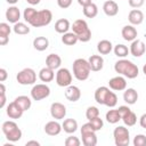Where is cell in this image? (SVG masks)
I'll return each mask as SVG.
<instances>
[{"instance_id":"6da1fadb","label":"cell","mask_w":146,"mask_h":146,"mask_svg":"<svg viewBox=\"0 0 146 146\" xmlns=\"http://www.w3.org/2000/svg\"><path fill=\"white\" fill-rule=\"evenodd\" d=\"M23 18L33 27H41L46 26L51 23L52 21V13L49 9L35 10L32 7H27L24 9Z\"/></svg>"},{"instance_id":"7a4b0ae2","label":"cell","mask_w":146,"mask_h":146,"mask_svg":"<svg viewBox=\"0 0 146 146\" xmlns=\"http://www.w3.org/2000/svg\"><path fill=\"white\" fill-rule=\"evenodd\" d=\"M114 70L116 73H119V74H121L128 79H135L139 74L138 66L136 64H133L131 60L125 59V58L119 59L114 64Z\"/></svg>"},{"instance_id":"3957f363","label":"cell","mask_w":146,"mask_h":146,"mask_svg":"<svg viewBox=\"0 0 146 146\" xmlns=\"http://www.w3.org/2000/svg\"><path fill=\"white\" fill-rule=\"evenodd\" d=\"M73 75L79 81H84L89 78L91 67L87 59L84 58H76L73 62Z\"/></svg>"},{"instance_id":"277c9868","label":"cell","mask_w":146,"mask_h":146,"mask_svg":"<svg viewBox=\"0 0 146 146\" xmlns=\"http://www.w3.org/2000/svg\"><path fill=\"white\" fill-rule=\"evenodd\" d=\"M1 129H2L3 135L9 141L15 143L22 138V135H23L22 130L18 128L17 123L14 121H5L1 125Z\"/></svg>"},{"instance_id":"5b68a950","label":"cell","mask_w":146,"mask_h":146,"mask_svg":"<svg viewBox=\"0 0 146 146\" xmlns=\"http://www.w3.org/2000/svg\"><path fill=\"white\" fill-rule=\"evenodd\" d=\"M72 30L76 34L79 41H81V42H88L91 39V31L84 19L74 21V23L72 25Z\"/></svg>"},{"instance_id":"8992f818","label":"cell","mask_w":146,"mask_h":146,"mask_svg":"<svg viewBox=\"0 0 146 146\" xmlns=\"http://www.w3.org/2000/svg\"><path fill=\"white\" fill-rule=\"evenodd\" d=\"M81 137H82V144L84 146H95L97 145V136L96 130L91 125V123L88 121L81 127Z\"/></svg>"},{"instance_id":"52a82bcc","label":"cell","mask_w":146,"mask_h":146,"mask_svg":"<svg viewBox=\"0 0 146 146\" xmlns=\"http://www.w3.org/2000/svg\"><path fill=\"white\" fill-rule=\"evenodd\" d=\"M16 80L19 84L22 86H30V84H34V82L36 81V73L34 72L33 68L26 67L23 68L22 71H19L16 75Z\"/></svg>"},{"instance_id":"ba28073f","label":"cell","mask_w":146,"mask_h":146,"mask_svg":"<svg viewBox=\"0 0 146 146\" xmlns=\"http://www.w3.org/2000/svg\"><path fill=\"white\" fill-rule=\"evenodd\" d=\"M114 143L116 146H127L130 143V133L128 128L123 125H119L113 131Z\"/></svg>"},{"instance_id":"9c48e42d","label":"cell","mask_w":146,"mask_h":146,"mask_svg":"<svg viewBox=\"0 0 146 146\" xmlns=\"http://www.w3.org/2000/svg\"><path fill=\"white\" fill-rule=\"evenodd\" d=\"M50 95V88L46 83L34 84L31 89V97L33 100H42Z\"/></svg>"},{"instance_id":"30bf717a","label":"cell","mask_w":146,"mask_h":146,"mask_svg":"<svg viewBox=\"0 0 146 146\" xmlns=\"http://www.w3.org/2000/svg\"><path fill=\"white\" fill-rule=\"evenodd\" d=\"M117 110H119V112H120V114H121V120L123 121V123H124L125 125L132 127V125L136 124V122H137V116H136V114H135L128 106L122 105V106H120Z\"/></svg>"},{"instance_id":"8fae6325","label":"cell","mask_w":146,"mask_h":146,"mask_svg":"<svg viewBox=\"0 0 146 146\" xmlns=\"http://www.w3.org/2000/svg\"><path fill=\"white\" fill-rule=\"evenodd\" d=\"M56 83L59 87H68L72 83V73L68 68H58L56 73Z\"/></svg>"},{"instance_id":"7c38bea8","label":"cell","mask_w":146,"mask_h":146,"mask_svg":"<svg viewBox=\"0 0 146 146\" xmlns=\"http://www.w3.org/2000/svg\"><path fill=\"white\" fill-rule=\"evenodd\" d=\"M129 50H130V54L132 56H135V57H141L145 54V51H146V46H145V43L141 40L136 39V40L131 41V44H130Z\"/></svg>"},{"instance_id":"4fadbf2b","label":"cell","mask_w":146,"mask_h":146,"mask_svg":"<svg viewBox=\"0 0 146 146\" xmlns=\"http://www.w3.org/2000/svg\"><path fill=\"white\" fill-rule=\"evenodd\" d=\"M50 114L55 120H62L66 115V107L58 102H55L50 106Z\"/></svg>"},{"instance_id":"5bb4252c","label":"cell","mask_w":146,"mask_h":146,"mask_svg":"<svg viewBox=\"0 0 146 146\" xmlns=\"http://www.w3.org/2000/svg\"><path fill=\"white\" fill-rule=\"evenodd\" d=\"M108 86H110V88L112 90L122 91V90H125V88H127V81H125V79L123 76L117 75V76L112 78L108 81Z\"/></svg>"},{"instance_id":"9a60e30c","label":"cell","mask_w":146,"mask_h":146,"mask_svg":"<svg viewBox=\"0 0 146 146\" xmlns=\"http://www.w3.org/2000/svg\"><path fill=\"white\" fill-rule=\"evenodd\" d=\"M6 113H7V115H8L10 119H19V117L23 115L24 111H23V110L21 108V106L14 100V102L9 103V105L7 106Z\"/></svg>"},{"instance_id":"2e32d148","label":"cell","mask_w":146,"mask_h":146,"mask_svg":"<svg viewBox=\"0 0 146 146\" xmlns=\"http://www.w3.org/2000/svg\"><path fill=\"white\" fill-rule=\"evenodd\" d=\"M65 97L67 100L70 102H78L81 97V91L80 89L76 87V86H68L66 87V90H65Z\"/></svg>"},{"instance_id":"e0dca14e","label":"cell","mask_w":146,"mask_h":146,"mask_svg":"<svg viewBox=\"0 0 146 146\" xmlns=\"http://www.w3.org/2000/svg\"><path fill=\"white\" fill-rule=\"evenodd\" d=\"M62 129H63V127H62V124H59L57 122V120L56 121H49L44 125V132L47 135H49V136H57V135H59Z\"/></svg>"},{"instance_id":"ac0fdd59","label":"cell","mask_w":146,"mask_h":146,"mask_svg":"<svg viewBox=\"0 0 146 146\" xmlns=\"http://www.w3.org/2000/svg\"><path fill=\"white\" fill-rule=\"evenodd\" d=\"M103 10H104L105 15H107L110 17H113V16L117 15V13H119V6H117V3L115 1L107 0L103 5Z\"/></svg>"},{"instance_id":"d6986e66","label":"cell","mask_w":146,"mask_h":146,"mask_svg":"<svg viewBox=\"0 0 146 146\" xmlns=\"http://www.w3.org/2000/svg\"><path fill=\"white\" fill-rule=\"evenodd\" d=\"M121 34H122V38L125 40V41H133L137 39V30L136 27H133V25H125L122 27V31H121Z\"/></svg>"},{"instance_id":"ffe728a7","label":"cell","mask_w":146,"mask_h":146,"mask_svg":"<svg viewBox=\"0 0 146 146\" xmlns=\"http://www.w3.org/2000/svg\"><path fill=\"white\" fill-rule=\"evenodd\" d=\"M19 18H21V11L16 6H11L6 10V19L9 23L16 24L17 22H19Z\"/></svg>"},{"instance_id":"44dd1931","label":"cell","mask_w":146,"mask_h":146,"mask_svg":"<svg viewBox=\"0 0 146 146\" xmlns=\"http://www.w3.org/2000/svg\"><path fill=\"white\" fill-rule=\"evenodd\" d=\"M88 62L90 64L91 71H94V72L100 71L103 68V66H104V58L100 55H91L89 57Z\"/></svg>"},{"instance_id":"7402d4cb","label":"cell","mask_w":146,"mask_h":146,"mask_svg":"<svg viewBox=\"0 0 146 146\" xmlns=\"http://www.w3.org/2000/svg\"><path fill=\"white\" fill-rule=\"evenodd\" d=\"M128 19L131 25H139L144 22V14L139 9H132L128 15Z\"/></svg>"},{"instance_id":"603a6c76","label":"cell","mask_w":146,"mask_h":146,"mask_svg":"<svg viewBox=\"0 0 146 146\" xmlns=\"http://www.w3.org/2000/svg\"><path fill=\"white\" fill-rule=\"evenodd\" d=\"M60 64H62V58L57 54H49L47 56V58H46V66L52 68L54 71L59 68Z\"/></svg>"},{"instance_id":"cb8c5ba5","label":"cell","mask_w":146,"mask_h":146,"mask_svg":"<svg viewBox=\"0 0 146 146\" xmlns=\"http://www.w3.org/2000/svg\"><path fill=\"white\" fill-rule=\"evenodd\" d=\"M110 88H107V87H99V88H97L96 89V91H95V100L98 103V104H100V105H104L105 104V100H106V98H107V96H108V94H110Z\"/></svg>"},{"instance_id":"d4e9b609","label":"cell","mask_w":146,"mask_h":146,"mask_svg":"<svg viewBox=\"0 0 146 146\" xmlns=\"http://www.w3.org/2000/svg\"><path fill=\"white\" fill-rule=\"evenodd\" d=\"M123 100L128 105H133L138 100V92L133 88H128L123 92Z\"/></svg>"},{"instance_id":"484cf974","label":"cell","mask_w":146,"mask_h":146,"mask_svg":"<svg viewBox=\"0 0 146 146\" xmlns=\"http://www.w3.org/2000/svg\"><path fill=\"white\" fill-rule=\"evenodd\" d=\"M97 50L100 55H107L113 50V44L110 40H106V39L100 40L97 43Z\"/></svg>"},{"instance_id":"4316f807","label":"cell","mask_w":146,"mask_h":146,"mask_svg":"<svg viewBox=\"0 0 146 146\" xmlns=\"http://www.w3.org/2000/svg\"><path fill=\"white\" fill-rule=\"evenodd\" d=\"M55 78V73H54V70L46 66L40 70L39 72V79L42 81V82H50L52 81Z\"/></svg>"},{"instance_id":"83f0119b","label":"cell","mask_w":146,"mask_h":146,"mask_svg":"<svg viewBox=\"0 0 146 146\" xmlns=\"http://www.w3.org/2000/svg\"><path fill=\"white\" fill-rule=\"evenodd\" d=\"M71 25H70V22L68 19L66 18H59L58 21H56L55 23V31L57 33H60V34H64L66 32H68Z\"/></svg>"},{"instance_id":"f1b7e54d","label":"cell","mask_w":146,"mask_h":146,"mask_svg":"<svg viewBox=\"0 0 146 146\" xmlns=\"http://www.w3.org/2000/svg\"><path fill=\"white\" fill-rule=\"evenodd\" d=\"M33 47L38 51H43L49 47V40L46 36H36L33 40Z\"/></svg>"},{"instance_id":"f546056e","label":"cell","mask_w":146,"mask_h":146,"mask_svg":"<svg viewBox=\"0 0 146 146\" xmlns=\"http://www.w3.org/2000/svg\"><path fill=\"white\" fill-rule=\"evenodd\" d=\"M62 127L66 133H74L78 130V122L74 119H65Z\"/></svg>"},{"instance_id":"4dcf8cb0","label":"cell","mask_w":146,"mask_h":146,"mask_svg":"<svg viewBox=\"0 0 146 146\" xmlns=\"http://www.w3.org/2000/svg\"><path fill=\"white\" fill-rule=\"evenodd\" d=\"M82 8H83V15H84L87 18H94V17H96L97 14H98V7H97L94 2L87 5V6L82 7Z\"/></svg>"},{"instance_id":"1f68e13d","label":"cell","mask_w":146,"mask_h":146,"mask_svg":"<svg viewBox=\"0 0 146 146\" xmlns=\"http://www.w3.org/2000/svg\"><path fill=\"white\" fill-rule=\"evenodd\" d=\"M78 41H79V39L74 32H66L62 36V42L66 46H74Z\"/></svg>"},{"instance_id":"d6a6232c","label":"cell","mask_w":146,"mask_h":146,"mask_svg":"<svg viewBox=\"0 0 146 146\" xmlns=\"http://www.w3.org/2000/svg\"><path fill=\"white\" fill-rule=\"evenodd\" d=\"M15 102L21 106V108H22L24 112L27 111V110H30V107H31V105H32V100H31V98L27 97V96H18V97L15 98Z\"/></svg>"},{"instance_id":"836d02e7","label":"cell","mask_w":146,"mask_h":146,"mask_svg":"<svg viewBox=\"0 0 146 146\" xmlns=\"http://www.w3.org/2000/svg\"><path fill=\"white\" fill-rule=\"evenodd\" d=\"M106 121L111 124H115L117 123L120 120H121V114L119 112V110H110L107 113H106V116H105Z\"/></svg>"},{"instance_id":"e575fe53","label":"cell","mask_w":146,"mask_h":146,"mask_svg":"<svg viewBox=\"0 0 146 146\" xmlns=\"http://www.w3.org/2000/svg\"><path fill=\"white\" fill-rule=\"evenodd\" d=\"M13 31L18 35H25L30 33V27L23 22H17L16 24H14Z\"/></svg>"},{"instance_id":"d590c367","label":"cell","mask_w":146,"mask_h":146,"mask_svg":"<svg viewBox=\"0 0 146 146\" xmlns=\"http://www.w3.org/2000/svg\"><path fill=\"white\" fill-rule=\"evenodd\" d=\"M113 51H114L115 56H117V57H120V58H124V57H127V56L129 55V52H130L129 48H128L127 46L122 44V43L116 44V46L113 48Z\"/></svg>"},{"instance_id":"8d00e7d4","label":"cell","mask_w":146,"mask_h":146,"mask_svg":"<svg viewBox=\"0 0 146 146\" xmlns=\"http://www.w3.org/2000/svg\"><path fill=\"white\" fill-rule=\"evenodd\" d=\"M116 104H117V96L115 95V92L110 91V94H108L104 105L107 106V107H114Z\"/></svg>"},{"instance_id":"74e56055","label":"cell","mask_w":146,"mask_h":146,"mask_svg":"<svg viewBox=\"0 0 146 146\" xmlns=\"http://www.w3.org/2000/svg\"><path fill=\"white\" fill-rule=\"evenodd\" d=\"M97 116H99V110L96 106H89L86 111V117L88 119V121H90Z\"/></svg>"},{"instance_id":"f35d334b","label":"cell","mask_w":146,"mask_h":146,"mask_svg":"<svg viewBox=\"0 0 146 146\" xmlns=\"http://www.w3.org/2000/svg\"><path fill=\"white\" fill-rule=\"evenodd\" d=\"M133 145L135 146H146V136L145 135H136L133 138Z\"/></svg>"},{"instance_id":"ab89813d","label":"cell","mask_w":146,"mask_h":146,"mask_svg":"<svg viewBox=\"0 0 146 146\" xmlns=\"http://www.w3.org/2000/svg\"><path fill=\"white\" fill-rule=\"evenodd\" d=\"M89 122L91 123V125L94 127V129H95L96 131L102 130V128H103V125H104V122H103V120H102L99 116H97V117H95V119L90 120Z\"/></svg>"},{"instance_id":"60d3db41","label":"cell","mask_w":146,"mask_h":146,"mask_svg":"<svg viewBox=\"0 0 146 146\" xmlns=\"http://www.w3.org/2000/svg\"><path fill=\"white\" fill-rule=\"evenodd\" d=\"M11 29L7 23H0V36H9Z\"/></svg>"},{"instance_id":"b9f144b4","label":"cell","mask_w":146,"mask_h":146,"mask_svg":"<svg viewBox=\"0 0 146 146\" xmlns=\"http://www.w3.org/2000/svg\"><path fill=\"white\" fill-rule=\"evenodd\" d=\"M80 144H81L80 139L75 136H70L65 139V145L66 146H80Z\"/></svg>"},{"instance_id":"7bdbcfd3","label":"cell","mask_w":146,"mask_h":146,"mask_svg":"<svg viewBox=\"0 0 146 146\" xmlns=\"http://www.w3.org/2000/svg\"><path fill=\"white\" fill-rule=\"evenodd\" d=\"M0 95H1V102H0V107H5L6 104V87L5 84L1 82L0 83Z\"/></svg>"},{"instance_id":"ee69618b","label":"cell","mask_w":146,"mask_h":146,"mask_svg":"<svg viewBox=\"0 0 146 146\" xmlns=\"http://www.w3.org/2000/svg\"><path fill=\"white\" fill-rule=\"evenodd\" d=\"M129 1V6L132 7V8H140L144 3H145V0H128Z\"/></svg>"},{"instance_id":"f6af8a7d","label":"cell","mask_w":146,"mask_h":146,"mask_svg":"<svg viewBox=\"0 0 146 146\" xmlns=\"http://www.w3.org/2000/svg\"><path fill=\"white\" fill-rule=\"evenodd\" d=\"M57 5H58V7L66 9L72 5V0H57Z\"/></svg>"},{"instance_id":"bcb514c9","label":"cell","mask_w":146,"mask_h":146,"mask_svg":"<svg viewBox=\"0 0 146 146\" xmlns=\"http://www.w3.org/2000/svg\"><path fill=\"white\" fill-rule=\"evenodd\" d=\"M8 78V73L5 68H0V82H5Z\"/></svg>"},{"instance_id":"7dc6e473","label":"cell","mask_w":146,"mask_h":146,"mask_svg":"<svg viewBox=\"0 0 146 146\" xmlns=\"http://www.w3.org/2000/svg\"><path fill=\"white\" fill-rule=\"evenodd\" d=\"M139 124H140L141 128L146 129V113L140 116V119H139Z\"/></svg>"},{"instance_id":"c3c4849f","label":"cell","mask_w":146,"mask_h":146,"mask_svg":"<svg viewBox=\"0 0 146 146\" xmlns=\"http://www.w3.org/2000/svg\"><path fill=\"white\" fill-rule=\"evenodd\" d=\"M9 41V36H0V44L1 46H6Z\"/></svg>"},{"instance_id":"681fc988","label":"cell","mask_w":146,"mask_h":146,"mask_svg":"<svg viewBox=\"0 0 146 146\" xmlns=\"http://www.w3.org/2000/svg\"><path fill=\"white\" fill-rule=\"evenodd\" d=\"M91 2H92L91 0H78V3L80 6H82V7H84V6H87V5L91 3Z\"/></svg>"},{"instance_id":"f907efd6","label":"cell","mask_w":146,"mask_h":146,"mask_svg":"<svg viewBox=\"0 0 146 146\" xmlns=\"http://www.w3.org/2000/svg\"><path fill=\"white\" fill-rule=\"evenodd\" d=\"M30 145H35V146H39L40 143L36 141V140H30V141H26V146H30Z\"/></svg>"},{"instance_id":"816d5d0a","label":"cell","mask_w":146,"mask_h":146,"mask_svg":"<svg viewBox=\"0 0 146 146\" xmlns=\"http://www.w3.org/2000/svg\"><path fill=\"white\" fill-rule=\"evenodd\" d=\"M40 1H41V0H26V2L30 3L31 6H35V5L40 3Z\"/></svg>"},{"instance_id":"f5cc1de1","label":"cell","mask_w":146,"mask_h":146,"mask_svg":"<svg viewBox=\"0 0 146 146\" xmlns=\"http://www.w3.org/2000/svg\"><path fill=\"white\" fill-rule=\"evenodd\" d=\"M9 5H15V3H17L18 2V0H6Z\"/></svg>"},{"instance_id":"db71d44e","label":"cell","mask_w":146,"mask_h":146,"mask_svg":"<svg viewBox=\"0 0 146 146\" xmlns=\"http://www.w3.org/2000/svg\"><path fill=\"white\" fill-rule=\"evenodd\" d=\"M143 72H144V74L146 75V64H145V65L143 66Z\"/></svg>"}]
</instances>
